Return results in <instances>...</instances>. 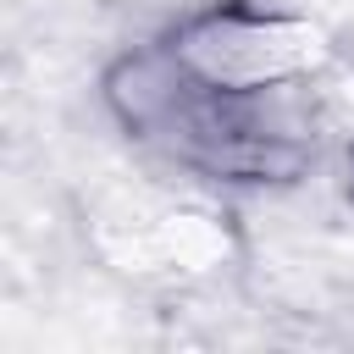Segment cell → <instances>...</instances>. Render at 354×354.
Returning <instances> with one entry per match:
<instances>
[{
	"mask_svg": "<svg viewBox=\"0 0 354 354\" xmlns=\"http://www.w3.org/2000/svg\"><path fill=\"white\" fill-rule=\"evenodd\" d=\"M160 44L199 88H221V94L304 83L337 55L315 17L266 0H205L183 11L160 33Z\"/></svg>",
	"mask_w": 354,
	"mask_h": 354,
	"instance_id": "1",
	"label": "cell"
},
{
	"mask_svg": "<svg viewBox=\"0 0 354 354\" xmlns=\"http://www.w3.org/2000/svg\"><path fill=\"white\" fill-rule=\"evenodd\" d=\"M238 254V238H232V221L216 216V210H194V205H177L166 216L149 221L144 232V260L160 266V271H177V277H205V271H221L232 266Z\"/></svg>",
	"mask_w": 354,
	"mask_h": 354,
	"instance_id": "3",
	"label": "cell"
},
{
	"mask_svg": "<svg viewBox=\"0 0 354 354\" xmlns=\"http://www.w3.org/2000/svg\"><path fill=\"white\" fill-rule=\"evenodd\" d=\"M194 94V77L177 66V55L155 39V44H133L122 50L105 72H100V100L116 116L122 133H133L138 144H155V133L183 111V100Z\"/></svg>",
	"mask_w": 354,
	"mask_h": 354,
	"instance_id": "2",
	"label": "cell"
},
{
	"mask_svg": "<svg viewBox=\"0 0 354 354\" xmlns=\"http://www.w3.org/2000/svg\"><path fill=\"white\" fill-rule=\"evenodd\" d=\"M337 188L354 205V144H337Z\"/></svg>",
	"mask_w": 354,
	"mask_h": 354,
	"instance_id": "4",
	"label": "cell"
}]
</instances>
